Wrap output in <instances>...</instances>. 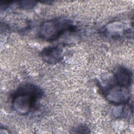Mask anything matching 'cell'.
Here are the masks:
<instances>
[{"mask_svg": "<svg viewBox=\"0 0 134 134\" xmlns=\"http://www.w3.org/2000/svg\"><path fill=\"white\" fill-rule=\"evenodd\" d=\"M42 95L41 89L35 85L27 84L21 86L13 94L12 107L18 114L27 115L31 111Z\"/></svg>", "mask_w": 134, "mask_h": 134, "instance_id": "obj_1", "label": "cell"}, {"mask_svg": "<svg viewBox=\"0 0 134 134\" xmlns=\"http://www.w3.org/2000/svg\"><path fill=\"white\" fill-rule=\"evenodd\" d=\"M72 22L64 18H54L43 22L40 26L38 35L42 39L52 41L67 31H75Z\"/></svg>", "mask_w": 134, "mask_h": 134, "instance_id": "obj_2", "label": "cell"}, {"mask_svg": "<svg viewBox=\"0 0 134 134\" xmlns=\"http://www.w3.org/2000/svg\"><path fill=\"white\" fill-rule=\"evenodd\" d=\"M104 96L107 101L116 105L127 104L130 97L128 88L117 84L108 87L104 92Z\"/></svg>", "mask_w": 134, "mask_h": 134, "instance_id": "obj_3", "label": "cell"}, {"mask_svg": "<svg viewBox=\"0 0 134 134\" xmlns=\"http://www.w3.org/2000/svg\"><path fill=\"white\" fill-rule=\"evenodd\" d=\"M40 56L44 62L51 64H56L62 59L63 50L59 46L46 47L41 51Z\"/></svg>", "mask_w": 134, "mask_h": 134, "instance_id": "obj_4", "label": "cell"}, {"mask_svg": "<svg viewBox=\"0 0 134 134\" xmlns=\"http://www.w3.org/2000/svg\"><path fill=\"white\" fill-rule=\"evenodd\" d=\"M114 78L116 84L128 88L132 82V73L125 67H120L116 71Z\"/></svg>", "mask_w": 134, "mask_h": 134, "instance_id": "obj_5", "label": "cell"}, {"mask_svg": "<svg viewBox=\"0 0 134 134\" xmlns=\"http://www.w3.org/2000/svg\"><path fill=\"white\" fill-rule=\"evenodd\" d=\"M37 4V3L35 1H21L19 2V7L24 9H31L34 8Z\"/></svg>", "mask_w": 134, "mask_h": 134, "instance_id": "obj_6", "label": "cell"}, {"mask_svg": "<svg viewBox=\"0 0 134 134\" xmlns=\"http://www.w3.org/2000/svg\"><path fill=\"white\" fill-rule=\"evenodd\" d=\"M75 133H88L89 132V128L86 126L84 125H80L75 127L74 130Z\"/></svg>", "mask_w": 134, "mask_h": 134, "instance_id": "obj_7", "label": "cell"}]
</instances>
